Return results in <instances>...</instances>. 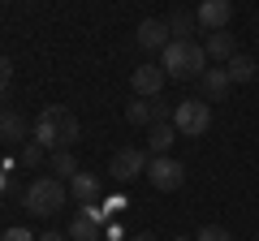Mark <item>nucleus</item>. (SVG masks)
<instances>
[{
	"mask_svg": "<svg viewBox=\"0 0 259 241\" xmlns=\"http://www.w3.org/2000/svg\"><path fill=\"white\" fill-rule=\"evenodd\" d=\"M69 194L78 198V207L100 203V176H95V172H74V176H69Z\"/></svg>",
	"mask_w": 259,
	"mask_h": 241,
	"instance_id": "12",
	"label": "nucleus"
},
{
	"mask_svg": "<svg viewBox=\"0 0 259 241\" xmlns=\"http://www.w3.org/2000/svg\"><path fill=\"white\" fill-rule=\"evenodd\" d=\"M168 120H173V130L182 134V138H199V134H207L212 130V103H203V99H177L173 103V112H168Z\"/></svg>",
	"mask_w": 259,
	"mask_h": 241,
	"instance_id": "4",
	"label": "nucleus"
},
{
	"mask_svg": "<svg viewBox=\"0 0 259 241\" xmlns=\"http://www.w3.org/2000/svg\"><path fill=\"white\" fill-rule=\"evenodd\" d=\"M194 30H199V18H194V13H186V9L168 13V35L173 39H190Z\"/></svg>",
	"mask_w": 259,
	"mask_h": 241,
	"instance_id": "17",
	"label": "nucleus"
},
{
	"mask_svg": "<svg viewBox=\"0 0 259 241\" xmlns=\"http://www.w3.org/2000/svg\"><path fill=\"white\" fill-rule=\"evenodd\" d=\"M147 151H139V147H121L117 155H112V164H108V172H112V181H134V176H143L147 172Z\"/></svg>",
	"mask_w": 259,
	"mask_h": 241,
	"instance_id": "7",
	"label": "nucleus"
},
{
	"mask_svg": "<svg viewBox=\"0 0 259 241\" xmlns=\"http://www.w3.org/2000/svg\"><path fill=\"white\" fill-rule=\"evenodd\" d=\"M22 164H26V168H39V164H44V147H39V142H30V147L22 151Z\"/></svg>",
	"mask_w": 259,
	"mask_h": 241,
	"instance_id": "21",
	"label": "nucleus"
},
{
	"mask_svg": "<svg viewBox=\"0 0 259 241\" xmlns=\"http://www.w3.org/2000/svg\"><path fill=\"white\" fill-rule=\"evenodd\" d=\"M0 5H9V0H0Z\"/></svg>",
	"mask_w": 259,
	"mask_h": 241,
	"instance_id": "28",
	"label": "nucleus"
},
{
	"mask_svg": "<svg viewBox=\"0 0 259 241\" xmlns=\"http://www.w3.org/2000/svg\"><path fill=\"white\" fill-rule=\"evenodd\" d=\"M100 203H104V211H121V207H125V198H121V194H112V198H100Z\"/></svg>",
	"mask_w": 259,
	"mask_h": 241,
	"instance_id": "24",
	"label": "nucleus"
},
{
	"mask_svg": "<svg viewBox=\"0 0 259 241\" xmlns=\"http://www.w3.org/2000/svg\"><path fill=\"white\" fill-rule=\"evenodd\" d=\"M9 82H13V65H9V56H0V95L9 91Z\"/></svg>",
	"mask_w": 259,
	"mask_h": 241,
	"instance_id": "23",
	"label": "nucleus"
},
{
	"mask_svg": "<svg viewBox=\"0 0 259 241\" xmlns=\"http://www.w3.org/2000/svg\"><path fill=\"white\" fill-rule=\"evenodd\" d=\"M39 241H69V237H65V232H44Z\"/></svg>",
	"mask_w": 259,
	"mask_h": 241,
	"instance_id": "25",
	"label": "nucleus"
},
{
	"mask_svg": "<svg viewBox=\"0 0 259 241\" xmlns=\"http://www.w3.org/2000/svg\"><path fill=\"white\" fill-rule=\"evenodd\" d=\"M194 18H199L203 30H225L229 18H233V5H229V0H203V5L194 9Z\"/></svg>",
	"mask_w": 259,
	"mask_h": 241,
	"instance_id": "10",
	"label": "nucleus"
},
{
	"mask_svg": "<svg viewBox=\"0 0 259 241\" xmlns=\"http://www.w3.org/2000/svg\"><path fill=\"white\" fill-rule=\"evenodd\" d=\"M173 241H194V237H173Z\"/></svg>",
	"mask_w": 259,
	"mask_h": 241,
	"instance_id": "27",
	"label": "nucleus"
},
{
	"mask_svg": "<svg viewBox=\"0 0 259 241\" xmlns=\"http://www.w3.org/2000/svg\"><path fill=\"white\" fill-rule=\"evenodd\" d=\"M177 138H182V134L173 130V120H156V125L147 130V151L151 155H168V147H173Z\"/></svg>",
	"mask_w": 259,
	"mask_h": 241,
	"instance_id": "14",
	"label": "nucleus"
},
{
	"mask_svg": "<svg viewBox=\"0 0 259 241\" xmlns=\"http://www.w3.org/2000/svg\"><path fill=\"white\" fill-rule=\"evenodd\" d=\"M225 69H229V78H233V86H242V82H250V78L259 74V65H255V56H246V52H238V56H233V61H229V65H225Z\"/></svg>",
	"mask_w": 259,
	"mask_h": 241,
	"instance_id": "16",
	"label": "nucleus"
},
{
	"mask_svg": "<svg viewBox=\"0 0 259 241\" xmlns=\"http://www.w3.org/2000/svg\"><path fill=\"white\" fill-rule=\"evenodd\" d=\"M0 138H9V142L26 138V120H22L18 112H0Z\"/></svg>",
	"mask_w": 259,
	"mask_h": 241,
	"instance_id": "18",
	"label": "nucleus"
},
{
	"mask_svg": "<svg viewBox=\"0 0 259 241\" xmlns=\"http://www.w3.org/2000/svg\"><path fill=\"white\" fill-rule=\"evenodd\" d=\"M147 181L160 190V194H173V190H182V181H186L182 159H173V155H151V159H147Z\"/></svg>",
	"mask_w": 259,
	"mask_h": 241,
	"instance_id": "5",
	"label": "nucleus"
},
{
	"mask_svg": "<svg viewBox=\"0 0 259 241\" xmlns=\"http://www.w3.org/2000/svg\"><path fill=\"white\" fill-rule=\"evenodd\" d=\"M104 203H87V207H78V215L69 220V237L74 241H100V232H104Z\"/></svg>",
	"mask_w": 259,
	"mask_h": 241,
	"instance_id": "6",
	"label": "nucleus"
},
{
	"mask_svg": "<svg viewBox=\"0 0 259 241\" xmlns=\"http://www.w3.org/2000/svg\"><path fill=\"white\" fill-rule=\"evenodd\" d=\"M0 241H39V237L30 228H5V232H0Z\"/></svg>",
	"mask_w": 259,
	"mask_h": 241,
	"instance_id": "22",
	"label": "nucleus"
},
{
	"mask_svg": "<svg viewBox=\"0 0 259 241\" xmlns=\"http://www.w3.org/2000/svg\"><path fill=\"white\" fill-rule=\"evenodd\" d=\"M203 91H207V95H216V99H225V95L233 91V78H229V69H225V65L203 69Z\"/></svg>",
	"mask_w": 259,
	"mask_h": 241,
	"instance_id": "15",
	"label": "nucleus"
},
{
	"mask_svg": "<svg viewBox=\"0 0 259 241\" xmlns=\"http://www.w3.org/2000/svg\"><path fill=\"white\" fill-rule=\"evenodd\" d=\"M30 138H35L44 151H69V147H78V138H82V125H78V116L65 108V103H52V108L39 112Z\"/></svg>",
	"mask_w": 259,
	"mask_h": 241,
	"instance_id": "1",
	"label": "nucleus"
},
{
	"mask_svg": "<svg viewBox=\"0 0 259 241\" xmlns=\"http://www.w3.org/2000/svg\"><path fill=\"white\" fill-rule=\"evenodd\" d=\"M130 241H156V237H151V232H139V237H130Z\"/></svg>",
	"mask_w": 259,
	"mask_h": 241,
	"instance_id": "26",
	"label": "nucleus"
},
{
	"mask_svg": "<svg viewBox=\"0 0 259 241\" xmlns=\"http://www.w3.org/2000/svg\"><path fill=\"white\" fill-rule=\"evenodd\" d=\"M255 241H259V237H255Z\"/></svg>",
	"mask_w": 259,
	"mask_h": 241,
	"instance_id": "29",
	"label": "nucleus"
},
{
	"mask_svg": "<svg viewBox=\"0 0 259 241\" xmlns=\"http://www.w3.org/2000/svg\"><path fill=\"white\" fill-rule=\"evenodd\" d=\"M48 164H52L56 176H74V172H82V168H78V159H74V151H52V159H48Z\"/></svg>",
	"mask_w": 259,
	"mask_h": 241,
	"instance_id": "19",
	"label": "nucleus"
},
{
	"mask_svg": "<svg viewBox=\"0 0 259 241\" xmlns=\"http://www.w3.org/2000/svg\"><path fill=\"white\" fill-rule=\"evenodd\" d=\"M164 78H168L164 69L147 61V65H139L134 74H130V86H134V95H139V99H156V95H160V86H164Z\"/></svg>",
	"mask_w": 259,
	"mask_h": 241,
	"instance_id": "9",
	"label": "nucleus"
},
{
	"mask_svg": "<svg viewBox=\"0 0 259 241\" xmlns=\"http://www.w3.org/2000/svg\"><path fill=\"white\" fill-rule=\"evenodd\" d=\"M160 69H164L168 78H203V69H207L203 43H194V39H173V43L160 52Z\"/></svg>",
	"mask_w": 259,
	"mask_h": 241,
	"instance_id": "2",
	"label": "nucleus"
},
{
	"mask_svg": "<svg viewBox=\"0 0 259 241\" xmlns=\"http://www.w3.org/2000/svg\"><path fill=\"white\" fill-rule=\"evenodd\" d=\"M203 52H207V61H216V65H229L233 56H238V47H233V35H229V30H207Z\"/></svg>",
	"mask_w": 259,
	"mask_h": 241,
	"instance_id": "11",
	"label": "nucleus"
},
{
	"mask_svg": "<svg viewBox=\"0 0 259 241\" xmlns=\"http://www.w3.org/2000/svg\"><path fill=\"white\" fill-rule=\"evenodd\" d=\"M194 241H233V232H229V228H221V224H207V228L194 232Z\"/></svg>",
	"mask_w": 259,
	"mask_h": 241,
	"instance_id": "20",
	"label": "nucleus"
},
{
	"mask_svg": "<svg viewBox=\"0 0 259 241\" xmlns=\"http://www.w3.org/2000/svg\"><path fill=\"white\" fill-rule=\"evenodd\" d=\"M65 194H69V190L61 186V176H39V181H30V186H26L22 207H26L30 215H56L65 207Z\"/></svg>",
	"mask_w": 259,
	"mask_h": 241,
	"instance_id": "3",
	"label": "nucleus"
},
{
	"mask_svg": "<svg viewBox=\"0 0 259 241\" xmlns=\"http://www.w3.org/2000/svg\"><path fill=\"white\" fill-rule=\"evenodd\" d=\"M125 120L130 125H156V120H164V108H160V103H151V99H139V95H134V103H130L125 108Z\"/></svg>",
	"mask_w": 259,
	"mask_h": 241,
	"instance_id": "13",
	"label": "nucleus"
},
{
	"mask_svg": "<svg viewBox=\"0 0 259 241\" xmlns=\"http://www.w3.org/2000/svg\"><path fill=\"white\" fill-rule=\"evenodd\" d=\"M134 43H139L143 52H164V47L173 43V35H168V22H156V18L139 22V30H134Z\"/></svg>",
	"mask_w": 259,
	"mask_h": 241,
	"instance_id": "8",
	"label": "nucleus"
}]
</instances>
